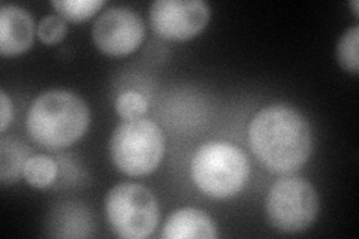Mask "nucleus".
Masks as SVG:
<instances>
[{"label":"nucleus","instance_id":"8","mask_svg":"<svg viewBox=\"0 0 359 239\" xmlns=\"http://www.w3.org/2000/svg\"><path fill=\"white\" fill-rule=\"evenodd\" d=\"M96 47L108 55H126L137 50L145 36V25L130 8H109L100 14L92 29Z\"/></svg>","mask_w":359,"mask_h":239},{"label":"nucleus","instance_id":"6","mask_svg":"<svg viewBox=\"0 0 359 239\" xmlns=\"http://www.w3.org/2000/svg\"><path fill=\"white\" fill-rule=\"evenodd\" d=\"M268 220L283 233L307 231L318 219L319 198L307 179L283 177L271 186L266 196Z\"/></svg>","mask_w":359,"mask_h":239},{"label":"nucleus","instance_id":"7","mask_svg":"<svg viewBox=\"0 0 359 239\" xmlns=\"http://www.w3.org/2000/svg\"><path fill=\"white\" fill-rule=\"evenodd\" d=\"M211 9L202 0H156L150 6V22L165 39L187 41L204 30Z\"/></svg>","mask_w":359,"mask_h":239},{"label":"nucleus","instance_id":"4","mask_svg":"<svg viewBox=\"0 0 359 239\" xmlns=\"http://www.w3.org/2000/svg\"><path fill=\"white\" fill-rule=\"evenodd\" d=\"M109 154L123 174L149 175L162 162L165 136L161 128L150 120H126L112 132Z\"/></svg>","mask_w":359,"mask_h":239},{"label":"nucleus","instance_id":"17","mask_svg":"<svg viewBox=\"0 0 359 239\" xmlns=\"http://www.w3.org/2000/svg\"><path fill=\"white\" fill-rule=\"evenodd\" d=\"M13 118H14L13 104H11L5 90H2V92H0V130L5 133Z\"/></svg>","mask_w":359,"mask_h":239},{"label":"nucleus","instance_id":"3","mask_svg":"<svg viewBox=\"0 0 359 239\" xmlns=\"http://www.w3.org/2000/svg\"><path fill=\"white\" fill-rule=\"evenodd\" d=\"M190 172L204 195L228 199L243 190L250 168L240 148L228 142H207L196 150Z\"/></svg>","mask_w":359,"mask_h":239},{"label":"nucleus","instance_id":"5","mask_svg":"<svg viewBox=\"0 0 359 239\" xmlns=\"http://www.w3.org/2000/svg\"><path fill=\"white\" fill-rule=\"evenodd\" d=\"M105 215L117 236L144 239L159 223V203L147 187L123 183L107 193Z\"/></svg>","mask_w":359,"mask_h":239},{"label":"nucleus","instance_id":"11","mask_svg":"<svg viewBox=\"0 0 359 239\" xmlns=\"http://www.w3.org/2000/svg\"><path fill=\"white\" fill-rule=\"evenodd\" d=\"M30 148L17 138L2 136L0 139V183L14 184L25 172Z\"/></svg>","mask_w":359,"mask_h":239},{"label":"nucleus","instance_id":"2","mask_svg":"<svg viewBox=\"0 0 359 239\" xmlns=\"http://www.w3.org/2000/svg\"><path fill=\"white\" fill-rule=\"evenodd\" d=\"M90 109L86 102L67 90H48L39 95L27 112L32 139L50 150L75 144L87 132Z\"/></svg>","mask_w":359,"mask_h":239},{"label":"nucleus","instance_id":"15","mask_svg":"<svg viewBox=\"0 0 359 239\" xmlns=\"http://www.w3.org/2000/svg\"><path fill=\"white\" fill-rule=\"evenodd\" d=\"M149 109V102L141 93L132 92H123L116 99V111L121 118L125 120H137L141 118Z\"/></svg>","mask_w":359,"mask_h":239},{"label":"nucleus","instance_id":"13","mask_svg":"<svg viewBox=\"0 0 359 239\" xmlns=\"http://www.w3.org/2000/svg\"><path fill=\"white\" fill-rule=\"evenodd\" d=\"M104 0H54L53 8L65 20L74 22L86 21L104 6Z\"/></svg>","mask_w":359,"mask_h":239},{"label":"nucleus","instance_id":"14","mask_svg":"<svg viewBox=\"0 0 359 239\" xmlns=\"http://www.w3.org/2000/svg\"><path fill=\"white\" fill-rule=\"evenodd\" d=\"M359 27L347 29L337 45V59L344 71L358 74L359 71Z\"/></svg>","mask_w":359,"mask_h":239},{"label":"nucleus","instance_id":"18","mask_svg":"<svg viewBox=\"0 0 359 239\" xmlns=\"http://www.w3.org/2000/svg\"><path fill=\"white\" fill-rule=\"evenodd\" d=\"M352 8H353V13H355V15L358 17L359 15V13H358V2L355 0V2H352Z\"/></svg>","mask_w":359,"mask_h":239},{"label":"nucleus","instance_id":"1","mask_svg":"<svg viewBox=\"0 0 359 239\" xmlns=\"http://www.w3.org/2000/svg\"><path fill=\"white\" fill-rule=\"evenodd\" d=\"M247 135L257 161L276 174L295 172L306 165L313 151L309 121L286 104L262 108L250 121Z\"/></svg>","mask_w":359,"mask_h":239},{"label":"nucleus","instance_id":"10","mask_svg":"<svg viewBox=\"0 0 359 239\" xmlns=\"http://www.w3.org/2000/svg\"><path fill=\"white\" fill-rule=\"evenodd\" d=\"M165 239H212L217 238V227L210 215L196 208L177 210L165 221Z\"/></svg>","mask_w":359,"mask_h":239},{"label":"nucleus","instance_id":"16","mask_svg":"<svg viewBox=\"0 0 359 239\" xmlns=\"http://www.w3.org/2000/svg\"><path fill=\"white\" fill-rule=\"evenodd\" d=\"M67 33L66 20L60 15H45L36 27V35L45 45H55L65 39Z\"/></svg>","mask_w":359,"mask_h":239},{"label":"nucleus","instance_id":"9","mask_svg":"<svg viewBox=\"0 0 359 239\" xmlns=\"http://www.w3.org/2000/svg\"><path fill=\"white\" fill-rule=\"evenodd\" d=\"M35 39V22L25 8L2 5L0 8V54L14 57L26 53Z\"/></svg>","mask_w":359,"mask_h":239},{"label":"nucleus","instance_id":"12","mask_svg":"<svg viewBox=\"0 0 359 239\" xmlns=\"http://www.w3.org/2000/svg\"><path fill=\"white\" fill-rule=\"evenodd\" d=\"M22 177L32 187L47 189L57 178V163L51 157L43 154L30 156L26 162Z\"/></svg>","mask_w":359,"mask_h":239}]
</instances>
